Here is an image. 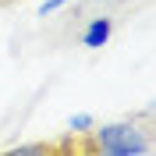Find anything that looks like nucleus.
I'll return each mask as SVG.
<instances>
[{
  "instance_id": "nucleus-5",
  "label": "nucleus",
  "mask_w": 156,
  "mask_h": 156,
  "mask_svg": "<svg viewBox=\"0 0 156 156\" xmlns=\"http://www.w3.org/2000/svg\"><path fill=\"white\" fill-rule=\"evenodd\" d=\"M0 4H14V0H0Z\"/></svg>"
},
{
  "instance_id": "nucleus-4",
  "label": "nucleus",
  "mask_w": 156,
  "mask_h": 156,
  "mask_svg": "<svg viewBox=\"0 0 156 156\" xmlns=\"http://www.w3.org/2000/svg\"><path fill=\"white\" fill-rule=\"evenodd\" d=\"M64 4H68V0H43V4H39V18H50V14H57L60 7H64Z\"/></svg>"
},
{
  "instance_id": "nucleus-1",
  "label": "nucleus",
  "mask_w": 156,
  "mask_h": 156,
  "mask_svg": "<svg viewBox=\"0 0 156 156\" xmlns=\"http://www.w3.org/2000/svg\"><path fill=\"white\" fill-rule=\"evenodd\" d=\"M85 153L99 156H146L153 153V128H149V114L142 117H128V121H110V124H92L89 128V142Z\"/></svg>"
},
{
  "instance_id": "nucleus-2",
  "label": "nucleus",
  "mask_w": 156,
  "mask_h": 156,
  "mask_svg": "<svg viewBox=\"0 0 156 156\" xmlns=\"http://www.w3.org/2000/svg\"><path fill=\"white\" fill-rule=\"evenodd\" d=\"M110 36H114V18H107V14H99V18H92L82 29V46L85 50H99V46H107Z\"/></svg>"
},
{
  "instance_id": "nucleus-3",
  "label": "nucleus",
  "mask_w": 156,
  "mask_h": 156,
  "mask_svg": "<svg viewBox=\"0 0 156 156\" xmlns=\"http://www.w3.org/2000/svg\"><path fill=\"white\" fill-rule=\"evenodd\" d=\"M96 124L89 114H75V117H68V131L71 135H89V128Z\"/></svg>"
}]
</instances>
